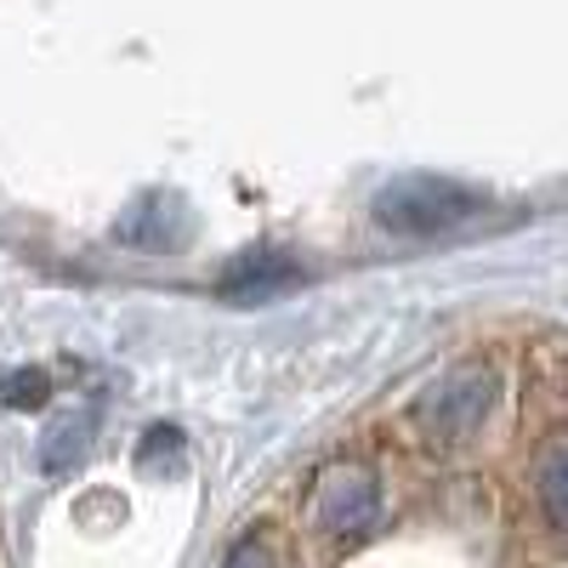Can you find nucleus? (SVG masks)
Here are the masks:
<instances>
[{"label":"nucleus","mask_w":568,"mask_h":568,"mask_svg":"<svg viewBox=\"0 0 568 568\" xmlns=\"http://www.w3.org/2000/svg\"><path fill=\"white\" fill-rule=\"evenodd\" d=\"M382 524V484L358 460L324 466L307 489V535H318L329 551H353L358 540L375 535Z\"/></svg>","instance_id":"1"},{"label":"nucleus","mask_w":568,"mask_h":568,"mask_svg":"<svg viewBox=\"0 0 568 568\" xmlns=\"http://www.w3.org/2000/svg\"><path fill=\"white\" fill-rule=\"evenodd\" d=\"M7 404H12V409H23V404H45V375H40V369L12 375V382H7Z\"/></svg>","instance_id":"6"},{"label":"nucleus","mask_w":568,"mask_h":568,"mask_svg":"<svg viewBox=\"0 0 568 568\" xmlns=\"http://www.w3.org/2000/svg\"><path fill=\"white\" fill-rule=\"evenodd\" d=\"M284 284H296V262H284L278 251H251L222 278V291L227 296H267V291H284Z\"/></svg>","instance_id":"5"},{"label":"nucleus","mask_w":568,"mask_h":568,"mask_svg":"<svg viewBox=\"0 0 568 568\" xmlns=\"http://www.w3.org/2000/svg\"><path fill=\"white\" fill-rule=\"evenodd\" d=\"M495 393H500L495 364H455L415 398L409 420L420 426V438L433 449H460L466 438H478V426L489 420Z\"/></svg>","instance_id":"2"},{"label":"nucleus","mask_w":568,"mask_h":568,"mask_svg":"<svg viewBox=\"0 0 568 568\" xmlns=\"http://www.w3.org/2000/svg\"><path fill=\"white\" fill-rule=\"evenodd\" d=\"M535 500L546 511V529L568 535V438L562 426H551V438L540 449V471H535Z\"/></svg>","instance_id":"4"},{"label":"nucleus","mask_w":568,"mask_h":568,"mask_svg":"<svg viewBox=\"0 0 568 568\" xmlns=\"http://www.w3.org/2000/svg\"><path fill=\"white\" fill-rule=\"evenodd\" d=\"M484 211V194H471L460 182L438 176H404L375 194V222L393 233H449Z\"/></svg>","instance_id":"3"}]
</instances>
